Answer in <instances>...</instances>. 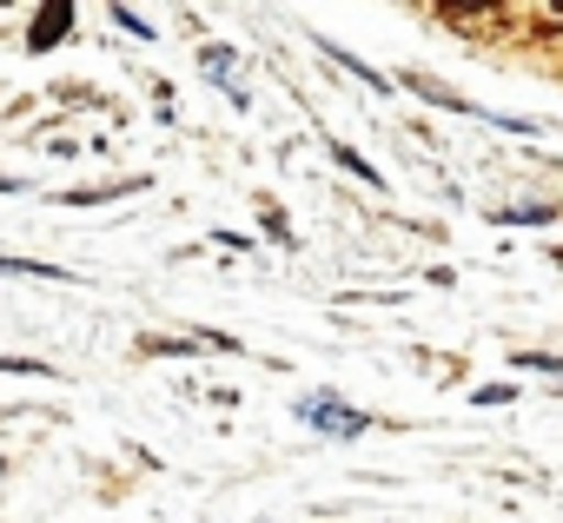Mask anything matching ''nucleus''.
Segmentation results:
<instances>
[{
	"label": "nucleus",
	"instance_id": "nucleus-2",
	"mask_svg": "<svg viewBox=\"0 0 563 523\" xmlns=\"http://www.w3.org/2000/svg\"><path fill=\"white\" fill-rule=\"evenodd\" d=\"M67 21H74V8H47V14H41V21H34V47H54V41H60V27H67Z\"/></svg>",
	"mask_w": 563,
	"mask_h": 523
},
{
	"label": "nucleus",
	"instance_id": "nucleus-4",
	"mask_svg": "<svg viewBox=\"0 0 563 523\" xmlns=\"http://www.w3.org/2000/svg\"><path fill=\"white\" fill-rule=\"evenodd\" d=\"M556 266H563V252H556Z\"/></svg>",
	"mask_w": 563,
	"mask_h": 523
},
{
	"label": "nucleus",
	"instance_id": "nucleus-3",
	"mask_svg": "<svg viewBox=\"0 0 563 523\" xmlns=\"http://www.w3.org/2000/svg\"><path fill=\"white\" fill-rule=\"evenodd\" d=\"M0 272H27V279H67L60 266H41V258H0Z\"/></svg>",
	"mask_w": 563,
	"mask_h": 523
},
{
	"label": "nucleus",
	"instance_id": "nucleus-1",
	"mask_svg": "<svg viewBox=\"0 0 563 523\" xmlns=\"http://www.w3.org/2000/svg\"><path fill=\"white\" fill-rule=\"evenodd\" d=\"M299 418H306V424H319V431H332V437L365 431V418H358V411H339V398H312V404H299Z\"/></svg>",
	"mask_w": 563,
	"mask_h": 523
}]
</instances>
